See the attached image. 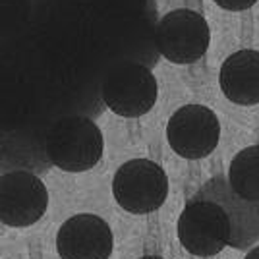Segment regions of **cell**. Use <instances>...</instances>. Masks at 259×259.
I'll return each instance as SVG.
<instances>
[{"label":"cell","instance_id":"8","mask_svg":"<svg viewBox=\"0 0 259 259\" xmlns=\"http://www.w3.org/2000/svg\"><path fill=\"white\" fill-rule=\"evenodd\" d=\"M112 248V230L105 219L93 213L70 217L56 234L60 259H108Z\"/></svg>","mask_w":259,"mask_h":259},{"label":"cell","instance_id":"12","mask_svg":"<svg viewBox=\"0 0 259 259\" xmlns=\"http://www.w3.org/2000/svg\"><path fill=\"white\" fill-rule=\"evenodd\" d=\"M217 6H221L223 10L228 12H242L248 10L251 6H255L257 0H213Z\"/></svg>","mask_w":259,"mask_h":259},{"label":"cell","instance_id":"7","mask_svg":"<svg viewBox=\"0 0 259 259\" xmlns=\"http://www.w3.org/2000/svg\"><path fill=\"white\" fill-rule=\"evenodd\" d=\"M49 207V192L39 176L27 170L6 172L0 180V221L14 228L33 227Z\"/></svg>","mask_w":259,"mask_h":259},{"label":"cell","instance_id":"4","mask_svg":"<svg viewBox=\"0 0 259 259\" xmlns=\"http://www.w3.org/2000/svg\"><path fill=\"white\" fill-rule=\"evenodd\" d=\"M211 29L207 20L194 10L180 8L162 16L155 29L159 53L172 64H194L207 53Z\"/></svg>","mask_w":259,"mask_h":259},{"label":"cell","instance_id":"6","mask_svg":"<svg viewBox=\"0 0 259 259\" xmlns=\"http://www.w3.org/2000/svg\"><path fill=\"white\" fill-rule=\"evenodd\" d=\"M166 140L184 159H203L215 151L221 140V122L209 107L184 105L166 124Z\"/></svg>","mask_w":259,"mask_h":259},{"label":"cell","instance_id":"3","mask_svg":"<svg viewBox=\"0 0 259 259\" xmlns=\"http://www.w3.org/2000/svg\"><path fill=\"white\" fill-rule=\"evenodd\" d=\"M112 195L124 211L147 215L161 209L168 195V176L149 159L126 161L112 178Z\"/></svg>","mask_w":259,"mask_h":259},{"label":"cell","instance_id":"11","mask_svg":"<svg viewBox=\"0 0 259 259\" xmlns=\"http://www.w3.org/2000/svg\"><path fill=\"white\" fill-rule=\"evenodd\" d=\"M228 184L242 199L259 201V145H249L234 155L228 168Z\"/></svg>","mask_w":259,"mask_h":259},{"label":"cell","instance_id":"1","mask_svg":"<svg viewBox=\"0 0 259 259\" xmlns=\"http://www.w3.org/2000/svg\"><path fill=\"white\" fill-rule=\"evenodd\" d=\"M176 232L182 248L197 257L221 253L232 242V221L227 209L201 190L186 201L176 223Z\"/></svg>","mask_w":259,"mask_h":259},{"label":"cell","instance_id":"9","mask_svg":"<svg viewBox=\"0 0 259 259\" xmlns=\"http://www.w3.org/2000/svg\"><path fill=\"white\" fill-rule=\"evenodd\" d=\"M219 85L234 105H259V51L242 49L230 54L221 66Z\"/></svg>","mask_w":259,"mask_h":259},{"label":"cell","instance_id":"2","mask_svg":"<svg viewBox=\"0 0 259 259\" xmlns=\"http://www.w3.org/2000/svg\"><path fill=\"white\" fill-rule=\"evenodd\" d=\"M45 151L49 161L60 170L85 172L103 159V132L85 116H68L51 128L45 141Z\"/></svg>","mask_w":259,"mask_h":259},{"label":"cell","instance_id":"13","mask_svg":"<svg viewBox=\"0 0 259 259\" xmlns=\"http://www.w3.org/2000/svg\"><path fill=\"white\" fill-rule=\"evenodd\" d=\"M244 259H259V246H255V248L249 249Z\"/></svg>","mask_w":259,"mask_h":259},{"label":"cell","instance_id":"14","mask_svg":"<svg viewBox=\"0 0 259 259\" xmlns=\"http://www.w3.org/2000/svg\"><path fill=\"white\" fill-rule=\"evenodd\" d=\"M140 259H164V257H161V255H143Z\"/></svg>","mask_w":259,"mask_h":259},{"label":"cell","instance_id":"5","mask_svg":"<svg viewBox=\"0 0 259 259\" xmlns=\"http://www.w3.org/2000/svg\"><path fill=\"white\" fill-rule=\"evenodd\" d=\"M159 95L153 72L138 62L118 64L103 83V101L114 114L124 118H140L147 114Z\"/></svg>","mask_w":259,"mask_h":259},{"label":"cell","instance_id":"10","mask_svg":"<svg viewBox=\"0 0 259 259\" xmlns=\"http://www.w3.org/2000/svg\"><path fill=\"white\" fill-rule=\"evenodd\" d=\"M201 192L209 197L217 199L221 205L227 209L228 217L232 221V248H246L253 242V238L259 236V201H248L230 188V184L223 182L221 178H215L201 188Z\"/></svg>","mask_w":259,"mask_h":259}]
</instances>
